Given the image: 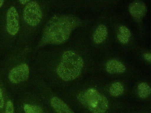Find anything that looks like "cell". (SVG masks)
Wrapping results in <instances>:
<instances>
[{
	"label": "cell",
	"instance_id": "cell-1",
	"mask_svg": "<svg viewBox=\"0 0 151 113\" xmlns=\"http://www.w3.org/2000/svg\"><path fill=\"white\" fill-rule=\"evenodd\" d=\"M78 19L71 15H55L48 22L44 30L42 44H59L65 42L72 31L78 26Z\"/></svg>",
	"mask_w": 151,
	"mask_h": 113
},
{
	"label": "cell",
	"instance_id": "cell-2",
	"mask_svg": "<svg viewBox=\"0 0 151 113\" xmlns=\"http://www.w3.org/2000/svg\"><path fill=\"white\" fill-rule=\"evenodd\" d=\"M83 66L84 61L81 56L73 51L68 50L63 54L56 72L63 80L71 81L80 76Z\"/></svg>",
	"mask_w": 151,
	"mask_h": 113
},
{
	"label": "cell",
	"instance_id": "cell-3",
	"mask_svg": "<svg viewBox=\"0 0 151 113\" xmlns=\"http://www.w3.org/2000/svg\"><path fill=\"white\" fill-rule=\"evenodd\" d=\"M77 98L92 113H105L109 109V102L107 98L93 88L80 92Z\"/></svg>",
	"mask_w": 151,
	"mask_h": 113
},
{
	"label": "cell",
	"instance_id": "cell-4",
	"mask_svg": "<svg viewBox=\"0 0 151 113\" xmlns=\"http://www.w3.org/2000/svg\"><path fill=\"white\" fill-rule=\"evenodd\" d=\"M42 17L41 10L36 1H30L24 7L23 12V19L29 26H37L41 21Z\"/></svg>",
	"mask_w": 151,
	"mask_h": 113
},
{
	"label": "cell",
	"instance_id": "cell-5",
	"mask_svg": "<svg viewBox=\"0 0 151 113\" xmlns=\"http://www.w3.org/2000/svg\"><path fill=\"white\" fill-rule=\"evenodd\" d=\"M6 29L11 35H15L19 29V16L14 6L10 7L7 11L6 16Z\"/></svg>",
	"mask_w": 151,
	"mask_h": 113
},
{
	"label": "cell",
	"instance_id": "cell-6",
	"mask_svg": "<svg viewBox=\"0 0 151 113\" xmlns=\"http://www.w3.org/2000/svg\"><path fill=\"white\" fill-rule=\"evenodd\" d=\"M29 74V69L28 65L26 64H22L11 70L9 78L11 82L17 84L27 80Z\"/></svg>",
	"mask_w": 151,
	"mask_h": 113
},
{
	"label": "cell",
	"instance_id": "cell-7",
	"mask_svg": "<svg viewBox=\"0 0 151 113\" xmlns=\"http://www.w3.org/2000/svg\"><path fill=\"white\" fill-rule=\"evenodd\" d=\"M129 10L133 17L136 19H140L145 14L147 7L145 4L142 1H136L130 4Z\"/></svg>",
	"mask_w": 151,
	"mask_h": 113
},
{
	"label": "cell",
	"instance_id": "cell-8",
	"mask_svg": "<svg viewBox=\"0 0 151 113\" xmlns=\"http://www.w3.org/2000/svg\"><path fill=\"white\" fill-rule=\"evenodd\" d=\"M105 67L106 72L111 74L123 73L126 69V67L122 62L116 59L108 61Z\"/></svg>",
	"mask_w": 151,
	"mask_h": 113
},
{
	"label": "cell",
	"instance_id": "cell-9",
	"mask_svg": "<svg viewBox=\"0 0 151 113\" xmlns=\"http://www.w3.org/2000/svg\"><path fill=\"white\" fill-rule=\"evenodd\" d=\"M50 103L56 113H74L65 102L57 97H52Z\"/></svg>",
	"mask_w": 151,
	"mask_h": 113
},
{
	"label": "cell",
	"instance_id": "cell-10",
	"mask_svg": "<svg viewBox=\"0 0 151 113\" xmlns=\"http://www.w3.org/2000/svg\"><path fill=\"white\" fill-rule=\"evenodd\" d=\"M108 34V30L106 26L104 24L99 25L94 32L93 39L94 42L99 44L104 41Z\"/></svg>",
	"mask_w": 151,
	"mask_h": 113
},
{
	"label": "cell",
	"instance_id": "cell-11",
	"mask_svg": "<svg viewBox=\"0 0 151 113\" xmlns=\"http://www.w3.org/2000/svg\"><path fill=\"white\" fill-rule=\"evenodd\" d=\"M137 89L138 95L141 98L146 99L150 95V87L145 82H142L139 83L137 86Z\"/></svg>",
	"mask_w": 151,
	"mask_h": 113
},
{
	"label": "cell",
	"instance_id": "cell-12",
	"mask_svg": "<svg viewBox=\"0 0 151 113\" xmlns=\"http://www.w3.org/2000/svg\"><path fill=\"white\" fill-rule=\"evenodd\" d=\"M123 85L120 82H116L113 83L109 89L110 94L114 97H117L122 95L124 91Z\"/></svg>",
	"mask_w": 151,
	"mask_h": 113
},
{
	"label": "cell",
	"instance_id": "cell-13",
	"mask_svg": "<svg viewBox=\"0 0 151 113\" xmlns=\"http://www.w3.org/2000/svg\"><path fill=\"white\" fill-rule=\"evenodd\" d=\"M23 109L25 113H43L42 108L40 106L25 104L23 106Z\"/></svg>",
	"mask_w": 151,
	"mask_h": 113
},
{
	"label": "cell",
	"instance_id": "cell-14",
	"mask_svg": "<svg viewBox=\"0 0 151 113\" xmlns=\"http://www.w3.org/2000/svg\"><path fill=\"white\" fill-rule=\"evenodd\" d=\"M120 34L128 38L131 36V32L125 26H121L119 28Z\"/></svg>",
	"mask_w": 151,
	"mask_h": 113
},
{
	"label": "cell",
	"instance_id": "cell-15",
	"mask_svg": "<svg viewBox=\"0 0 151 113\" xmlns=\"http://www.w3.org/2000/svg\"><path fill=\"white\" fill-rule=\"evenodd\" d=\"M5 113H14L13 104L10 100L8 101L6 103Z\"/></svg>",
	"mask_w": 151,
	"mask_h": 113
},
{
	"label": "cell",
	"instance_id": "cell-16",
	"mask_svg": "<svg viewBox=\"0 0 151 113\" xmlns=\"http://www.w3.org/2000/svg\"><path fill=\"white\" fill-rule=\"evenodd\" d=\"M117 37L119 41L123 44L127 43L129 40V38L123 36L120 33L117 34Z\"/></svg>",
	"mask_w": 151,
	"mask_h": 113
},
{
	"label": "cell",
	"instance_id": "cell-17",
	"mask_svg": "<svg viewBox=\"0 0 151 113\" xmlns=\"http://www.w3.org/2000/svg\"><path fill=\"white\" fill-rule=\"evenodd\" d=\"M4 106V100L3 96L2 91L0 87V109L3 108Z\"/></svg>",
	"mask_w": 151,
	"mask_h": 113
},
{
	"label": "cell",
	"instance_id": "cell-18",
	"mask_svg": "<svg viewBox=\"0 0 151 113\" xmlns=\"http://www.w3.org/2000/svg\"><path fill=\"white\" fill-rule=\"evenodd\" d=\"M144 59L148 62L151 61V54L150 53H147L144 55Z\"/></svg>",
	"mask_w": 151,
	"mask_h": 113
},
{
	"label": "cell",
	"instance_id": "cell-19",
	"mask_svg": "<svg viewBox=\"0 0 151 113\" xmlns=\"http://www.w3.org/2000/svg\"><path fill=\"white\" fill-rule=\"evenodd\" d=\"M19 3L22 4H24L27 2H29L30 1V0H19Z\"/></svg>",
	"mask_w": 151,
	"mask_h": 113
},
{
	"label": "cell",
	"instance_id": "cell-20",
	"mask_svg": "<svg viewBox=\"0 0 151 113\" xmlns=\"http://www.w3.org/2000/svg\"><path fill=\"white\" fill-rule=\"evenodd\" d=\"M4 2V0H0V8L2 6Z\"/></svg>",
	"mask_w": 151,
	"mask_h": 113
}]
</instances>
